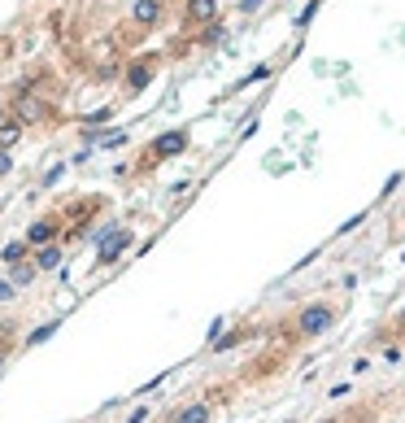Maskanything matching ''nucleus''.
Returning <instances> with one entry per match:
<instances>
[{
  "label": "nucleus",
  "mask_w": 405,
  "mask_h": 423,
  "mask_svg": "<svg viewBox=\"0 0 405 423\" xmlns=\"http://www.w3.org/2000/svg\"><path fill=\"white\" fill-rule=\"evenodd\" d=\"M336 318H340L336 306H327V302H310V306H301V310H296L292 328H296V336L314 340V336H322V332H332V323H336Z\"/></svg>",
  "instance_id": "obj_1"
},
{
  "label": "nucleus",
  "mask_w": 405,
  "mask_h": 423,
  "mask_svg": "<svg viewBox=\"0 0 405 423\" xmlns=\"http://www.w3.org/2000/svg\"><path fill=\"white\" fill-rule=\"evenodd\" d=\"M48 118H53V105H48L44 96H35V92H27V88L13 96V122L35 127V122H48Z\"/></svg>",
  "instance_id": "obj_2"
},
{
  "label": "nucleus",
  "mask_w": 405,
  "mask_h": 423,
  "mask_svg": "<svg viewBox=\"0 0 405 423\" xmlns=\"http://www.w3.org/2000/svg\"><path fill=\"white\" fill-rule=\"evenodd\" d=\"M188 148V131H162L153 144H148V157L153 162H166V157H179Z\"/></svg>",
  "instance_id": "obj_3"
},
{
  "label": "nucleus",
  "mask_w": 405,
  "mask_h": 423,
  "mask_svg": "<svg viewBox=\"0 0 405 423\" xmlns=\"http://www.w3.org/2000/svg\"><path fill=\"white\" fill-rule=\"evenodd\" d=\"M135 236L131 232H126V227H118V232H105V236H100V266H109V262H118L122 254H126V244H131Z\"/></svg>",
  "instance_id": "obj_4"
},
{
  "label": "nucleus",
  "mask_w": 405,
  "mask_h": 423,
  "mask_svg": "<svg viewBox=\"0 0 405 423\" xmlns=\"http://www.w3.org/2000/svg\"><path fill=\"white\" fill-rule=\"evenodd\" d=\"M218 22V0H188L183 5V27H210Z\"/></svg>",
  "instance_id": "obj_5"
},
{
  "label": "nucleus",
  "mask_w": 405,
  "mask_h": 423,
  "mask_svg": "<svg viewBox=\"0 0 405 423\" xmlns=\"http://www.w3.org/2000/svg\"><path fill=\"white\" fill-rule=\"evenodd\" d=\"M57 236H61V218H57V214L35 218L31 227H27V244H35V249H40V244H53Z\"/></svg>",
  "instance_id": "obj_6"
},
{
  "label": "nucleus",
  "mask_w": 405,
  "mask_h": 423,
  "mask_svg": "<svg viewBox=\"0 0 405 423\" xmlns=\"http://www.w3.org/2000/svg\"><path fill=\"white\" fill-rule=\"evenodd\" d=\"M153 74H157V57H135L131 70H126V88H131V92H144L148 83H153Z\"/></svg>",
  "instance_id": "obj_7"
},
{
  "label": "nucleus",
  "mask_w": 405,
  "mask_h": 423,
  "mask_svg": "<svg viewBox=\"0 0 405 423\" xmlns=\"http://www.w3.org/2000/svg\"><path fill=\"white\" fill-rule=\"evenodd\" d=\"M162 13H166L162 0H135V5H131V22H135V27H144V31H153L157 22H162Z\"/></svg>",
  "instance_id": "obj_8"
},
{
  "label": "nucleus",
  "mask_w": 405,
  "mask_h": 423,
  "mask_svg": "<svg viewBox=\"0 0 405 423\" xmlns=\"http://www.w3.org/2000/svg\"><path fill=\"white\" fill-rule=\"evenodd\" d=\"M31 262H35V270H53V266L61 262V244H57V240H53V244H40Z\"/></svg>",
  "instance_id": "obj_9"
},
{
  "label": "nucleus",
  "mask_w": 405,
  "mask_h": 423,
  "mask_svg": "<svg viewBox=\"0 0 405 423\" xmlns=\"http://www.w3.org/2000/svg\"><path fill=\"white\" fill-rule=\"evenodd\" d=\"M170 423H210V406H205V402H196V406H183V410L174 415Z\"/></svg>",
  "instance_id": "obj_10"
},
{
  "label": "nucleus",
  "mask_w": 405,
  "mask_h": 423,
  "mask_svg": "<svg viewBox=\"0 0 405 423\" xmlns=\"http://www.w3.org/2000/svg\"><path fill=\"white\" fill-rule=\"evenodd\" d=\"M35 275H40V270H35V262H13V266H9V284H13V288L31 284Z\"/></svg>",
  "instance_id": "obj_11"
},
{
  "label": "nucleus",
  "mask_w": 405,
  "mask_h": 423,
  "mask_svg": "<svg viewBox=\"0 0 405 423\" xmlns=\"http://www.w3.org/2000/svg\"><path fill=\"white\" fill-rule=\"evenodd\" d=\"M27 240H9L5 249H0V262H5V266H13V262H27Z\"/></svg>",
  "instance_id": "obj_12"
},
{
  "label": "nucleus",
  "mask_w": 405,
  "mask_h": 423,
  "mask_svg": "<svg viewBox=\"0 0 405 423\" xmlns=\"http://www.w3.org/2000/svg\"><path fill=\"white\" fill-rule=\"evenodd\" d=\"M18 136H22V122H13V118L0 122V148H13V144H18Z\"/></svg>",
  "instance_id": "obj_13"
},
{
  "label": "nucleus",
  "mask_w": 405,
  "mask_h": 423,
  "mask_svg": "<svg viewBox=\"0 0 405 423\" xmlns=\"http://www.w3.org/2000/svg\"><path fill=\"white\" fill-rule=\"evenodd\" d=\"M53 332H57V323H44V328H40V332H31V336H27V345H44V340H48V336H53Z\"/></svg>",
  "instance_id": "obj_14"
},
{
  "label": "nucleus",
  "mask_w": 405,
  "mask_h": 423,
  "mask_svg": "<svg viewBox=\"0 0 405 423\" xmlns=\"http://www.w3.org/2000/svg\"><path fill=\"white\" fill-rule=\"evenodd\" d=\"M9 166H13V157H9V148H0V175H9Z\"/></svg>",
  "instance_id": "obj_15"
},
{
  "label": "nucleus",
  "mask_w": 405,
  "mask_h": 423,
  "mask_svg": "<svg viewBox=\"0 0 405 423\" xmlns=\"http://www.w3.org/2000/svg\"><path fill=\"white\" fill-rule=\"evenodd\" d=\"M13 292H18V288H13L9 280H0V302H9V297H13Z\"/></svg>",
  "instance_id": "obj_16"
},
{
  "label": "nucleus",
  "mask_w": 405,
  "mask_h": 423,
  "mask_svg": "<svg viewBox=\"0 0 405 423\" xmlns=\"http://www.w3.org/2000/svg\"><path fill=\"white\" fill-rule=\"evenodd\" d=\"M144 419H148V410H144V406H140V410H135V415H131V419H126V423H144Z\"/></svg>",
  "instance_id": "obj_17"
},
{
  "label": "nucleus",
  "mask_w": 405,
  "mask_h": 423,
  "mask_svg": "<svg viewBox=\"0 0 405 423\" xmlns=\"http://www.w3.org/2000/svg\"><path fill=\"white\" fill-rule=\"evenodd\" d=\"M5 118H9V114H5V101H0V122H5Z\"/></svg>",
  "instance_id": "obj_18"
},
{
  "label": "nucleus",
  "mask_w": 405,
  "mask_h": 423,
  "mask_svg": "<svg viewBox=\"0 0 405 423\" xmlns=\"http://www.w3.org/2000/svg\"><path fill=\"white\" fill-rule=\"evenodd\" d=\"M401 328H405V314H401Z\"/></svg>",
  "instance_id": "obj_19"
},
{
  "label": "nucleus",
  "mask_w": 405,
  "mask_h": 423,
  "mask_svg": "<svg viewBox=\"0 0 405 423\" xmlns=\"http://www.w3.org/2000/svg\"><path fill=\"white\" fill-rule=\"evenodd\" d=\"M0 332H5V323H0Z\"/></svg>",
  "instance_id": "obj_20"
},
{
  "label": "nucleus",
  "mask_w": 405,
  "mask_h": 423,
  "mask_svg": "<svg viewBox=\"0 0 405 423\" xmlns=\"http://www.w3.org/2000/svg\"><path fill=\"white\" fill-rule=\"evenodd\" d=\"M327 423H332V419H327Z\"/></svg>",
  "instance_id": "obj_21"
}]
</instances>
